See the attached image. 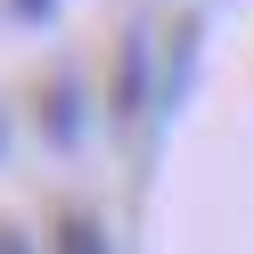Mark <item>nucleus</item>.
Masks as SVG:
<instances>
[{
	"label": "nucleus",
	"instance_id": "nucleus-1",
	"mask_svg": "<svg viewBox=\"0 0 254 254\" xmlns=\"http://www.w3.org/2000/svg\"><path fill=\"white\" fill-rule=\"evenodd\" d=\"M58 254H107V230L90 213H66V221H58Z\"/></svg>",
	"mask_w": 254,
	"mask_h": 254
},
{
	"label": "nucleus",
	"instance_id": "nucleus-2",
	"mask_svg": "<svg viewBox=\"0 0 254 254\" xmlns=\"http://www.w3.org/2000/svg\"><path fill=\"white\" fill-rule=\"evenodd\" d=\"M0 254H33V238H25L17 221H0Z\"/></svg>",
	"mask_w": 254,
	"mask_h": 254
},
{
	"label": "nucleus",
	"instance_id": "nucleus-3",
	"mask_svg": "<svg viewBox=\"0 0 254 254\" xmlns=\"http://www.w3.org/2000/svg\"><path fill=\"white\" fill-rule=\"evenodd\" d=\"M8 8H17V17H33V25H41V17H58V0H8Z\"/></svg>",
	"mask_w": 254,
	"mask_h": 254
},
{
	"label": "nucleus",
	"instance_id": "nucleus-4",
	"mask_svg": "<svg viewBox=\"0 0 254 254\" xmlns=\"http://www.w3.org/2000/svg\"><path fill=\"white\" fill-rule=\"evenodd\" d=\"M0 156H8V115H0Z\"/></svg>",
	"mask_w": 254,
	"mask_h": 254
}]
</instances>
